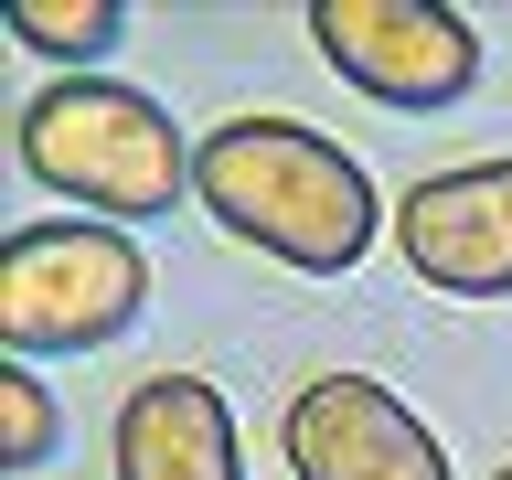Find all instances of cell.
<instances>
[{
    "mask_svg": "<svg viewBox=\"0 0 512 480\" xmlns=\"http://www.w3.org/2000/svg\"><path fill=\"white\" fill-rule=\"evenodd\" d=\"M192 203L235 235V246L278 256L299 278H352L363 246H374V182L342 139L256 107V118H224L192 139Z\"/></svg>",
    "mask_w": 512,
    "mask_h": 480,
    "instance_id": "1",
    "label": "cell"
},
{
    "mask_svg": "<svg viewBox=\"0 0 512 480\" xmlns=\"http://www.w3.org/2000/svg\"><path fill=\"white\" fill-rule=\"evenodd\" d=\"M11 150L43 192L86 203L96 224H150L171 203H192V139L171 128V107L118 75H54L22 107Z\"/></svg>",
    "mask_w": 512,
    "mask_h": 480,
    "instance_id": "2",
    "label": "cell"
},
{
    "mask_svg": "<svg viewBox=\"0 0 512 480\" xmlns=\"http://www.w3.org/2000/svg\"><path fill=\"white\" fill-rule=\"evenodd\" d=\"M150 310V256L96 214H43L0 235V352L11 363H64L107 352Z\"/></svg>",
    "mask_w": 512,
    "mask_h": 480,
    "instance_id": "3",
    "label": "cell"
},
{
    "mask_svg": "<svg viewBox=\"0 0 512 480\" xmlns=\"http://www.w3.org/2000/svg\"><path fill=\"white\" fill-rule=\"evenodd\" d=\"M310 43L352 96L395 118H438L480 86V32L448 0H310Z\"/></svg>",
    "mask_w": 512,
    "mask_h": 480,
    "instance_id": "4",
    "label": "cell"
},
{
    "mask_svg": "<svg viewBox=\"0 0 512 480\" xmlns=\"http://www.w3.org/2000/svg\"><path fill=\"white\" fill-rule=\"evenodd\" d=\"M278 448L299 480H448L438 427L374 374H310L278 416Z\"/></svg>",
    "mask_w": 512,
    "mask_h": 480,
    "instance_id": "5",
    "label": "cell"
},
{
    "mask_svg": "<svg viewBox=\"0 0 512 480\" xmlns=\"http://www.w3.org/2000/svg\"><path fill=\"white\" fill-rule=\"evenodd\" d=\"M395 246L438 299H512V160H459L395 203Z\"/></svg>",
    "mask_w": 512,
    "mask_h": 480,
    "instance_id": "6",
    "label": "cell"
},
{
    "mask_svg": "<svg viewBox=\"0 0 512 480\" xmlns=\"http://www.w3.org/2000/svg\"><path fill=\"white\" fill-rule=\"evenodd\" d=\"M107 470H118V480H246L235 406H224L203 374H150V384H128L118 427H107Z\"/></svg>",
    "mask_w": 512,
    "mask_h": 480,
    "instance_id": "7",
    "label": "cell"
},
{
    "mask_svg": "<svg viewBox=\"0 0 512 480\" xmlns=\"http://www.w3.org/2000/svg\"><path fill=\"white\" fill-rule=\"evenodd\" d=\"M0 22H11V43H22V54L96 64V54H107V43L128 32V11H118V0H11Z\"/></svg>",
    "mask_w": 512,
    "mask_h": 480,
    "instance_id": "8",
    "label": "cell"
},
{
    "mask_svg": "<svg viewBox=\"0 0 512 480\" xmlns=\"http://www.w3.org/2000/svg\"><path fill=\"white\" fill-rule=\"evenodd\" d=\"M0 416H11L0 470H43L64 448V416H54V395H43V363H0Z\"/></svg>",
    "mask_w": 512,
    "mask_h": 480,
    "instance_id": "9",
    "label": "cell"
},
{
    "mask_svg": "<svg viewBox=\"0 0 512 480\" xmlns=\"http://www.w3.org/2000/svg\"><path fill=\"white\" fill-rule=\"evenodd\" d=\"M491 480H512V470H491Z\"/></svg>",
    "mask_w": 512,
    "mask_h": 480,
    "instance_id": "10",
    "label": "cell"
}]
</instances>
